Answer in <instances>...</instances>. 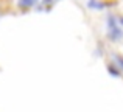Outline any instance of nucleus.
I'll return each instance as SVG.
<instances>
[{
	"instance_id": "f257e3e1",
	"label": "nucleus",
	"mask_w": 123,
	"mask_h": 112,
	"mask_svg": "<svg viewBox=\"0 0 123 112\" xmlns=\"http://www.w3.org/2000/svg\"><path fill=\"white\" fill-rule=\"evenodd\" d=\"M108 39L111 41V42L117 44V42H122L123 41V27H114V28H108Z\"/></svg>"
},
{
	"instance_id": "f03ea898",
	"label": "nucleus",
	"mask_w": 123,
	"mask_h": 112,
	"mask_svg": "<svg viewBox=\"0 0 123 112\" xmlns=\"http://www.w3.org/2000/svg\"><path fill=\"white\" fill-rule=\"evenodd\" d=\"M112 3H106L103 0H87L86 2V8L93 9V11H105L106 8H109Z\"/></svg>"
},
{
	"instance_id": "7ed1b4c3",
	"label": "nucleus",
	"mask_w": 123,
	"mask_h": 112,
	"mask_svg": "<svg viewBox=\"0 0 123 112\" xmlns=\"http://www.w3.org/2000/svg\"><path fill=\"white\" fill-rule=\"evenodd\" d=\"M37 3H41V0H17V6L20 9H30Z\"/></svg>"
},
{
	"instance_id": "20e7f679",
	"label": "nucleus",
	"mask_w": 123,
	"mask_h": 112,
	"mask_svg": "<svg viewBox=\"0 0 123 112\" xmlns=\"http://www.w3.org/2000/svg\"><path fill=\"white\" fill-rule=\"evenodd\" d=\"M106 27L108 28L118 27V16H115L114 12H108V16H106Z\"/></svg>"
},
{
	"instance_id": "39448f33",
	"label": "nucleus",
	"mask_w": 123,
	"mask_h": 112,
	"mask_svg": "<svg viewBox=\"0 0 123 112\" xmlns=\"http://www.w3.org/2000/svg\"><path fill=\"white\" fill-rule=\"evenodd\" d=\"M106 69H108V73H109L111 76H114V78H120V76H122V73H123V72H122L120 69H118L117 65H115L114 62H109Z\"/></svg>"
},
{
	"instance_id": "423d86ee",
	"label": "nucleus",
	"mask_w": 123,
	"mask_h": 112,
	"mask_svg": "<svg viewBox=\"0 0 123 112\" xmlns=\"http://www.w3.org/2000/svg\"><path fill=\"white\" fill-rule=\"evenodd\" d=\"M111 59H112V62H114L115 65H117L118 69H120L122 72H123V55L112 52V53H111Z\"/></svg>"
},
{
	"instance_id": "0eeeda50",
	"label": "nucleus",
	"mask_w": 123,
	"mask_h": 112,
	"mask_svg": "<svg viewBox=\"0 0 123 112\" xmlns=\"http://www.w3.org/2000/svg\"><path fill=\"white\" fill-rule=\"evenodd\" d=\"M41 3H44L45 6H51L55 3V0H41Z\"/></svg>"
},
{
	"instance_id": "6e6552de",
	"label": "nucleus",
	"mask_w": 123,
	"mask_h": 112,
	"mask_svg": "<svg viewBox=\"0 0 123 112\" xmlns=\"http://www.w3.org/2000/svg\"><path fill=\"white\" fill-rule=\"evenodd\" d=\"M118 25L123 27V16H118Z\"/></svg>"
},
{
	"instance_id": "1a4fd4ad",
	"label": "nucleus",
	"mask_w": 123,
	"mask_h": 112,
	"mask_svg": "<svg viewBox=\"0 0 123 112\" xmlns=\"http://www.w3.org/2000/svg\"><path fill=\"white\" fill-rule=\"evenodd\" d=\"M55 2H59V0H55Z\"/></svg>"
}]
</instances>
